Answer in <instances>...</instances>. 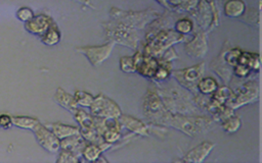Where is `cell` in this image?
Wrapping results in <instances>:
<instances>
[{"instance_id":"24","label":"cell","mask_w":262,"mask_h":163,"mask_svg":"<svg viewBox=\"0 0 262 163\" xmlns=\"http://www.w3.org/2000/svg\"><path fill=\"white\" fill-rule=\"evenodd\" d=\"M73 114L80 128H94V116L91 113L78 107Z\"/></svg>"},{"instance_id":"25","label":"cell","mask_w":262,"mask_h":163,"mask_svg":"<svg viewBox=\"0 0 262 163\" xmlns=\"http://www.w3.org/2000/svg\"><path fill=\"white\" fill-rule=\"evenodd\" d=\"M218 88H219V85L217 80L211 76L202 77L196 85L198 92L205 96H208V95L211 96Z\"/></svg>"},{"instance_id":"1","label":"cell","mask_w":262,"mask_h":163,"mask_svg":"<svg viewBox=\"0 0 262 163\" xmlns=\"http://www.w3.org/2000/svg\"><path fill=\"white\" fill-rule=\"evenodd\" d=\"M142 109L144 116L150 123L168 126L172 112L166 108L157 88L147 90L143 97Z\"/></svg>"},{"instance_id":"33","label":"cell","mask_w":262,"mask_h":163,"mask_svg":"<svg viewBox=\"0 0 262 163\" xmlns=\"http://www.w3.org/2000/svg\"><path fill=\"white\" fill-rule=\"evenodd\" d=\"M75 96V99L79 105V107H87V108H90V106L92 105L93 101H94V97L87 93V92H84V91H80V90H77L74 94Z\"/></svg>"},{"instance_id":"9","label":"cell","mask_w":262,"mask_h":163,"mask_svg":"<svg viewBox=\"0 0 262 163\" xmlns=\"http://www.w3.org/2000/svg\"><path fill=\"white\" fill-rule=\"evenodd\" d=\"M111 14L116 20L122 21L128 25H131L133 28H143L145 23H147L150 19H152V16H158V13L156 11H141V12H126L117 9L114 7L111 11Z\"/></svg>"},{"instance_id":"38","label":"cell","mask_w":262,"mask_h":163,"mask_svg":"<svg viewBox=\"0 0 262 163\" xmlns=\"http://www.w3.org/2000/svg\"><path fill=\"white\" fill-rule=\"evenodd\" d=\"M102 138L105 142L107 143H111V144H115L116 142L120 141L121 140V133H120V130L118 129H106L103 134H102Z\"/></svg>"},{"instance_id":"8","label":"cell","mask_w":262,"mask_h":163,"mask_svg":"<svg viewBox=\"0 0 262 163\" xmlns=\"http://www.w3.org/2000/svg\"><path fill=\"white\" fill-rule=\"evenodd\" d=\"M89 109L93 116L102 118H119L122 115L118 104L102 94L94 97V101Z\"/></svg>"},{"instance_id":"19","label":"cell","mask_w":262,"mask_h":163,"mask_svg":"<svg viewBox=\"0 0 262 163\" xmlns=\"http://www.w3.org/2000/svg\"><path fill=\"white\" fill-rule=\"evenodd\" d=\"M226 50H222L221 53L219 54V56L211 62V68L223 79V82L225 84L229 83L230 78H231V74H232V67L229 66L225 59H224V54H225Z\"/></svg>"},{"instance_id":"20","label":"cell","mask_w":262,"mask_h":163,"mask_svg":"<svg viewBox=\"0 0 262 163\" xmlns=\"http://www.w3.org/2000/svg\"><path fill=\"white\" fill-rule=\"evenodd\" d=\"M54 100L56 101V103L59 106L67 109L68 111H71L72 113L79 107V105L75 99V96L67 93L61 88L56 89L55 94H54Z\"/></svg>"},{"instance_id":"4","label":"cell","mask_w":262,"mask_h":163,"mask_svg":"<svg viewBox=\"0 0 262 163\" xmlns=\"http://www.w3.org/2000/svg\"><path fill=\"white\" fill-rule=\"evenodd\" d=\"M166 108L172 113L187 114L194 111L193 105L191 104L188 93L177 88L173 89H158Z\"/></svg>"},{"instance_id":"45","label":"cell","mask_w":262,"mask_h":163,"mask_svg":"<svg viewBox=\"0 0 262 163\" xmlns=\"http://www.w3.org/2000/svg\"><path fill=\"white\" fill-rule=\"evenodd\" d=\"M259 8L262 9V0H260V3H259Z\"/></svg>"},{"instance_id":"44","label":"cell","mask_w":262,"mask_h":163,"mask_svg":"<svg viewBox=\"0 0 262 163\" xmlns=\"http://www.w3.org/2000/svg\"><path fill=\"white\" fill-rule=\"evenodd\" d=\"M158 3H160L161 5H163V6H165L166 8H170V6H169V4H168V2H167V0H156Z\"/></svg>"},{"instance_id":"7","label":"cell","mask_w":262,"mask_h":163,"mask_svg":"<svg viewBox=\"0 0 262 163\" xmlns=\"http://www.w3.org/2000/svg\"><path fill=\"white\" fill-rule=\"evenodd\" d=\"M258 96L259 84L257 80L251 79L233 91V94L231 98L226 102V105L234 110L256 101L258 99Z\"/></svg>"},{"instance_id":"27","label":"cell","mask_w":262,"mask_h":163,"mask_svg":"<svg viewBox=\"0 0 262 163\" xmlns=\"http://www.w3.org/2000/svg\"><path fill=\"white\" fill-rule=\"evenodd\" d=\"M172 72V62L167 61H160L159 60V67L151 78L154 82H164L171 76Z\"/></svg>"},{"instance_id":"47","label":"cell","mask_w":262,"mask_h":163,"mask_svg":"<svg viewBox=\"0 0 262 163\" xmlns=\"http://www.w3.org/2000/svg\"><path fill=\"white\" fill-rule=\"evenodd\" d=\"M207 1H209V0H207Z\"/></svg>"},{"instance_id":"37","label":"cell","mask_w":262,"mask_h":163,"mask_svg":"<svg viewBox=\"0 0 262 163\" xmlns=\"http://www.w3.org/2000/svg\"><path fill=\"white\" fill-rule=\"evenodd\" d=\"M120 68L122 71L131 73L136 71V65L133 56H123L120 59Z\"/></svg>"},{"instance_id":"14","label":"cell","mask_w":262,"mask_h":163,"mask_svg":"<svg viewBox=\"0 0 262 163\" xmlns=\"http://www.w3.org/2000/svg\"><path fill=\"white\" fill-rule=\"evenodd\" d=\"M215 144L212 142L205 141L194 148H192L190 151H188L185 156L180 159L181 162H189V163H201L203 162L211 153V151L214 149Z\"/></svg>"},{"instance_id":"41","label":"cell","mask_w":262,"mask_h":163,"mask_svg":"<svg viewBox=\"0 0 262 163\" xmlns=\"http://www.w3.org/2000/svg\"><path fill=\"white\" fill-rule=\"evenodd\" d=\"M177 58V53L175 52L173 47H170L169 49H167L158 59L160 61H167V62H172V60Z\"/></svg>"},{"instance_id":"12","label":"cell","mask_w":262,"mask_h":163,"mask_svg":"<svg viewBox=\"0 0 262 163\" xmlns=\"http://www.w3.org/2000/svg\"><path fill=\"white\" fill-rule=\"evenodd\" d=\"M133 57L136 65V72L144 77L152 78L159 67V59L155 56L144 54L141 51H137Z\"/></svg>"},{"instance_id":"39","label":"cell","mask_w":262,"mask_h":163,"mask_svg":"<svg viewBox=\"0 0 262 163\" xmlns=\"http://www.w3.org/2000/svg\"><path fill=\"white\" fill-rule=\"evenodd\" d=\"M34 12L31 8L29 7H20L17 11H16V17L17 19H19L23 22H27L29 20H31L34 17Z\"/></svg>"},{"instance_id":"3","label":"cell","mask_w":262,"mask_h":163,"mask_svg":"<svg viewBox=\"0 0 262 163\" xmlns=\"http://www.w3.org/2000/svg\"><path fill=\"white\" fill-rule=\"evenodd\" d=\"M184 40L185 36L179 34L175 30L164 29L155 35L151 40L145 43L143 53L159 58L167 49Z\"/></svg>"},{"instance_id":"15","label":"cell","mask_w":262,"mask_h":163,"mask_svg":"<svg viewBox=\"0 0 262 163\" xmlns=\"http://www.w3.org/2000/svg\"><path fill=\"white\" fill-rule=\"evenodd\" d=\"M54 24L52 18L45 14L35 15L31 20L25 22V29L27 32L42 37L48 29Z\"/></svg>"},{"instance_id":"21","label":"cell","mask_w":262,"mask_h":163,"mask_svg":"<svg viewBox=\"0 0 262 163\" xmlns=\"http://www.w3.org/2000/svg\"><path fill=\"white\" fill-rule=\"evenodd\" d=\"M86 141L83 139V137L81 134H75V135H71L68 138H64L62 140H60V149L62 150H70L75 152L76 154L81 153L84 149V147L86 146Z\"/></svg>"},{"instance_id":"13","label":"cell","mask_w":262,"mask_h":163,"mask_svg":"<svg viewBox=\"0 0 262 163\" xmlns=\"http://www.w3.org/2000/svg\"><path fill=\"white\" fill-rule=\"evenodd\" d=\"M184 50L191 58H203L208 51L206 32H198L191 40L184 44Z\"/></svg>"},{"instance_id":"5","label":"cell","mask_w":262,"mask_h":163,"mask_svg":"<svg viewBox=\"0 0 262 163\" xmlns=\"http://www.w3.org/2000/svg\"><path fill=\"white\" fill-rule=\"evenodd\" d=\"M104 28L106 37L111 41L127 46L131 49H135L137 47L139 37L135 31V28L119 20L104 23Z\"/></svg>"},{"instance_id":"26","label":"cell","mask_w":262,"mask_h":163,"mask_svg":"<svg viewBox=\"0 0 262 163\" xmlns=\"http://www.w3.org/2000/svg\"><path fill=\"white\" fill-rule=\"evenodd\" d=\"M40 121L37 118L29 117V116H12V125L17 126L23 129L34 130Z\"/></svg>"},{"instance_id":"35","label":"cell","mask_w":262,"mask_h":163,"mask_svg":"<svg viewBox=\"0 0 262 163\" xmlns=\"http://www.w3.org/2000/svg\"><path fill=\"white\" fill-rule=\"evenodd\" d=\"M242 52L243 51L239 48L228 49L224 54V59H225L226 63L233 68L238 63V59H239Z\"/></svg>"},{"instance_id":"17","label":"cell","mask_w":262,"mask_h":163,"mask_svg":"<svg viewBox=\"0 0 262 163\" xmlns=\"http://www.w3.org/2000/svg\"><path fill=\"white\" fill-rule=\"evenodd\" d=\"M118 119L122 124V126H124L125 128H127L128 130H130L135 134L146 137L149 133L148 126L137 118H134L127 114H122Z\"/></svg>"},{"instance_id":"18","label":"cell","mask_w":262,"mask_h":163,"mask_svg":"<svg viewBox=\"0 0 262 163\" xmlns=\"http://www.w3.org/2000/svg\"><path fill=\"white\" fill-rule=\"evenodd\" d=\"M233 94V91L227 87V86H223V87H219L210 97V101L207 107V110L210 111L211 113L217 109L219 106L226 104V102L231 98Z\"/></svg>"},{"instance_id":"30","label":"cell","mask_w":262,"mask_h":163,"mask_svg":"<svg viewBox=\"0 0 262 163\" xmlns=\"http://www.w3.org/2000/svg\"><path fill=\"white\" fill-rule=\"evenodd\" d=\"M241 125H242V120H241L239 116L234 115V114L221 122L222 129L228 133H233V132L237 131L239 129Z\"/></svg>"},{"instance_id":"29","label":"cell","mask_w":262,"mask_h":163,"mask_svg":"<svg viewBox=\"0 0 262 163\" xmlns=\"http://www.w3.org/2000/svg\"><path fill=\"white\" fill-rule=\"evenodd\" d=\"M40 38H41V41L43 44H45L47 46H53V45H56L59 43L61 35H60L58 29L56 28V25L52 24L48 29V31Z\"/></svg>"},{"instance_id":"22","label":"cell","mask_w":262,"mask_h":163,"mask_svg":"<svg viewBox=\"0 0 262 163\" xmlns=\"http://www.w3.org/2000/svg\"><path fill=\"white\" fill-rule=\"evenodd\" d=\"M59 140H62L64 138L75 135V134H80V127L77 126H72V125H67L63 123H52L46 125Z\"/></svg>"},{"instance_id":"42","label":"cell","mask_w":262,"mask_h":163,"mask_svg":"<svg viewBox=\"0 0 262 163\" xmlns=\"http://www.w3.org/2000/svg\"><path fill=\"white\" fill-rule=\"evenodd\" d=\"M12 125V116L8 114H0V128L7 129Z\"/></svg>"},{"instance_id":"23","label":"cell","mask_w":262,"mask_h":163,"mask_svg":"<svg viewBox=\"0 0 262 163\" xmlns=\"http://www.w3.org/2000/svg\"><path fill=\"white\" fill-rule=\"evenodd\" d=\"M223 11L227 17H239L246 11V4L243 0H228L223 6Z\"/></svg>"},{"instance_id":"40","label":"cell","mask_w":262,"mask_h":163,"mask_svg":"<svg viewBox=\"0 0 262 163\" xmlns=\"http://www.w3.org/2000/svg\"><path fill=\"white\" fill-rule=\"evenodd\" d=\"M232 71H233V73H234L236 76L243 78V77L249 76V74L251 73L252 69H251L249 66H247V65L236 64V65L232 68Z\"/></svg>"},{"instance_id":"11","label":"cell","mask_w":262,"mask_h":163,"mask_svg":"<svg viewBox=\"0 0 262 163\" xmlns=\"http://www.w3.org/2000/svg\"><path fill=\"white\" fill-rule=\"evenodd\" d=\"M38 144L50 153H55L60 149V140L41 122L33 130Z\"/></svg>"},{"instance_id":"32","label":"cell","mask_w":262,"mask_h":163,"mask_svg":"<svg viewBox=\"0 0 262 163\" xmlns=\"http://www.w3.org/2000/svg\"><path fill=\"white\" fill-rule=\"evenodd\" d=\"M233 114H234L233 113V109L230 108L229 106H227L226 104L219 106L217 109H215L212 112L213 120L217 121V122H222L223 120H225L226 118L230 117Z\"/></svg>"},{"instance_id":"31","label":"cell","mask_w":262,"mask_h":163,"mask_svg":"<svg viewBox=\"0 0 262 163\" xmlns=\"http://www.w3.org/2000/svg\"><path fill=\"white\" fill-rule=\"evenodd\" d=\"M80 134L88 143L100 145L104 142L102 135L99 134L94 128H80Z\"/></svg>"},{"instance_id":"34","label":"cell","mask_w":262,"mask_h":163,"mask_svg":"<svg viewBox=\"0 0 262 163\" xmlns=\"http://www.w3.org/2000/svg\"><path fill=\"white\" fill-rule=\"evenodd\" d=\"M174 30L181 35H188L193 31V22L186 17L178 19L174 24Z\"/></svg>"},{"instance_id":"6","label":"cell","mask_w":262,"mask_h":163,"mask_svg":"<svg viewBox=\"0 0 262 163\" xmlns=\"http://www.w3.org/2000/svg\"><path fill=\"white\" fill-rule=\"evenodd\" d=\"M203 73L204 63L201 62L190 67L172 70L171 76H173L182 88L194 95L198 93L196 85L199 80L203 77Z\"/></svg>"},{"instance_id":"2","label":"cell","mask_w":262,"mask_h":163,"mask_svg":"<svg viewBox=\"0 0 262 163\" xmlns=\"http://www.w3.org/2000/svg\"><path fill=\"white\" fill-rule=\"evenodd\" d=\"M213 122L214 120L207 116L172 113L168 126L176 128L184 134L193 138L196 134L208 130Z\"/></svg>"},{"instance_id":"16","label":"cell","mask_w":262,"mask_h":163,"mask_svg":"<svg viewBox=\"0 0 262 163\" xmlns=\"http://www.w3.org/2000/svg\"><path fill=\"white\" fill-rule=\"evenodd\" d=\"M190 13L194 15L202 28L206 30H211L213 28V11L207 0H200L196 8Z\"/></svg>"},{"instance_id":"46","label":"cell","mask_w":262,"mask_h":163,"mask_svg":"<svg viewBox=\"0 0 262 163\" xmlns=\"http://www.w3.org/2000/svg\"><path fill=\"white\" fill-rule=\"evenodd\" d=\"M260 59H261V65H262V55H260Z\"/></svg>"},{"instance_id":"43","label":"cell","mask_w":262,"mask_h":163,"mask_svg":"<svg viewBox=\"0 0 262 163\" xmlns=\"http://www.w3.org/2000/svg\"><path fill=\"white\" fill-rule=\"evenodd\" d=\"M75 1H77V2H79V3H81V4H84V5H86V6H89V7H91L92 9H94V6L92 5V3H91L90 0H75Z\"/></svg>"},{"instance_id":"36","label":"cell","mask_w":262,"mask_h":163,"mask_svg":"<svg viewBox=\"0 0 262 163\" xmlns=\"http://www.w3.org/2000/svg\"><path fill=\"white\" fill-rule=\"evenodd\" d=\"M56 162L57 163H77L79 162V157H78V154H76L73 151L61 149L56 159Z\"/></svg>"},{"instance_id":"10","label":"cell","mask_w":262,"mask_h":163,"mask_svg":"<svg viewBox=\"0 0 262 163\" xmlns=\"http://www.w3.org/2000/svg\"><path fill=\"white\" fill-rule=\"evenodd\" d=\"M115 44H116L115 42L110 41L99 46L78 47L77 51L85 55L86 58L89 60V62L93 66H99L102 62H104L110 57Z\"/></svg>"},{"instance_id":"28","label":"cell","mask_w":262,"mask_h":163,"mask_svg":"<svg viewBox=\"0 0 262 163\" xmlns=\"http://www.w3.org/2000/svg\"><path fill=\"white\" fill-rule=\"evenodd\" d=\"M102 150L100 149L99 145L89 143L86 145L82 151V156L85 161L87 162H96L98 157L101 155Z\"/></svg>"}]
</instances>
